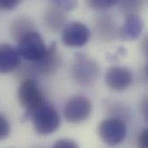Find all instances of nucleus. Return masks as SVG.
<instances>
[{
	"instance_id": "nucleus-6",
	"label": "nucleus",
	"mask_w": 148,
	"mask_h": 148,
	"mask_svg": "<svg viewBox=\"0 0 148 148\" xmlns=\"http://www.w3.org/2000/svg\"><path fill=\"white\" fill-rule=\"evenodd\" d=\"M92 113V103L84 95H75L71 97L66 103L63 114L67 122L79 124L89 118Z\"/></svg>"
},
{
	"instance_id": "nucleus-18",
	"label": "nucleus",
	"mask_w": 148,
	"mask_h": 148,
	"mask_svg": "<svg viewBox=\"0 0 148 148\" xmlns=\"http://www.w3.org/2000/svg\"><path fill=\"white\" fill-rule=\"evenodd\" d=\"M10 133V125L7 118L0 114V141L5 140Z\"/></svg>"
},
{
	"instance_id": "nucleus-1",
	"label": "nucleus",
	"mask_w": 148,
	"mask_h": 148,
	"mask_svg": "<svg viewBox=\"0 0 148 148\" xmlns=\"http://www.w3.org/2000/svg\"><path fill=\"white\" fill-rule=\"evenodd\" d=\"M34 129L42 136H48L58 130L61 125V117L56 108L45 101L30 116Z\"/></svg>"
},
{
	"instance_id": "nucleus-7",
	"label": "nucleus",
	"mask_w": 148,
	"mask_h": 148,
	"mask_svg": "<svg viewBox=\"0 0 148 148\" xmlns=\"http://www.w3.org/2000/svg\"><path fill=\"white\" fill-rule=\"evenodd\" d=\"M62 63V57L56 47V43L53 42L45 50L43 56L37 61L31 62L29 66L31 73L40 75H49L56 73Z\"/></svg>"
},
{
	"instance_id": "nucleus-17",
	"label": "nucleus",
	"mask_w": 148,
	"mask_h": 148,
	"mask_svg": "<svg viewBox=\"0 0 148 148\" xmlns=\"http://www.w3.org/2000/svg\"><path fill=\"white\" fill-rule=\"evenodd\" d=\"M52 4L69 12L76 9L78 5L77 0H50Z\"/></svg>"
},
{
	"instance_id": "nucleus-9",
	"label": "nucleus",
	"mask_w": 148,
	"mask_h": 148,
	"mask_svg": "<svg viewBox=\"0 0 148 148\" xmlns=\"http://www.w3.org/2000/svg\"><path fill=\"white\" fill-rule=\"evenodd\" d=\"M133 80L134 76L131 69L121 66H114L108 69L105 79L108 87L116 92L127 90L132 85Z\"/></svg>"
},
{
	"instance_id": "nucleus-2",
	"label": "nucleus",
	"mask_w": 148,
	"mask_h": 148,
	"mask_svg": "<svg viewBox=\"0 0 148 148\" xmlns=\"http://www.w3.org/2000/svg\"><path fill=\"white\" fill-rule=\"evenodd\" d=\"M20 105L24 108L23 120H29L32 114L46 101L37 84L32 78L24 79L17 91Z\"/></svg>"
},
{
	"instance_id": "nucleus-21",
	"label": "nucleus",
	"mask_w": 148,
	"mask_h": 148,
	"mask_svg": "<svg viewBox=\"0 0 148 148\" xmlns=\"http://www.w3.org/2000/svg\"><path fill=\"white\" fill-rule=\"evenodd\" d=\"M138 146L140 147H148V130H143L138 137Z\"/></svg>"
},
{
	"instance_id": "nucleus-15",
	"label": "nucleus",
	"mask_w": 148,
	"mask_h": 148,
	"mask_svg": "<svg viewBox=\"0 0 148 148\" xmlns=\"http://www.w3.org/2000/svg\"><path fill=\"white\" fill-rule=\"evenodd\" d=\"M115 26L116 25L114 22V19L108 15H103L102 16H100L97 20V29L105 37H108L112 34L113 36L114 35Z\"/></svg>"
},
{
	"instance_id": "nucleus-19",
	"label": "nucleus",
	"mask_w": 148,
	"mask_h": 148,
	"mask_svg": "<svg viewBox=\"0 0 148 148\" xmlns=\"http://www.w3.org/2000/svg\"><path fill=\"white\" fill-rule=\"evenodd\" d=\"M20 3L21 0H0V10L3 11H11L15 10Z\"/></svg>"
},
{
	"instance_id": "nucleus-8",
	"label": "nucleus",
	"mask_w": 148,
	"mask_h": 148,
	"mask_svg": "<svg viewBox=\"0 0 148 148\" xmlns=\"http://www.w3.org/2000/svg\"><path fill=\"white\" fill-rule=\"evenodd\" d=\"M90 38L88 27L78 21H74L62 29V42L64 45L71 48H80L86 45Z\"/></svg>"
},
{
	"instance_id": "nucleus-11",
	"label": "nucleus",
	"mask_w": 148,
	"mask_h": 148,
	"mask_svg": "<svg viewBox=\"0 0 148 148\" xmlns=\"http://www.w3.org/2000/svg\"><path fill=\"white\" fill-rule=\"evenodd\" d=\"M144 29V22L139 15L126 16L125 22L119 30V35L125 41H134L139 38Z\"/></svg>"
},
{
	"instance_id": "nucleus-10",
	"label": "nucleus",
	"mask_w": 148,
	"mask_h": 148,
	"mask_svg": "<svg viewBox=\"0 0 148 148\" xmlns=\"http://www.w3.org/2000/svg\"><path fill=\"white\" fill-rule=\"evenodd\" d=\"M21 56L16 48L8 43L0 45V73L7 74L16 70L21 63Z\"/></svg>"
},
{
	"instance_id": "nucleus-4",
	"label": "nucleus",
	"mask_w": 148,
	"mask_h": 148,
	"mask_svg": "<svg viewBox=\"0 0 148 148\" xmlns=\"http://www.w3.org/2000/svg\"><path fill=\"white\" fill-rule=\"evenodd\" d=\"M16 49L23 59L34 62L43 56L47 48L42 36L37 31L32 30L18 40Z\"/></svg>"
},
{
	"instance_id": "nucleus-13",
	"label": "nucleus",
	"mask_w": 148,
	"mask_h": 148,
	"mask_svg": "<svg viewBox=\"0 0 148 148\" xmlns=\"http://www.w3.org/2000/svg\"><path fill=\"white\" fill-rule=\"evenodd\" d=\"M11 36L17 41L25 34L34 30L33 23L25 16H19L15 18L10 27Z\"/></svg>"
},
{
	"instance_id": "nucleus-20",
	"label": "nucleus",
	"mask_w": 148,
	"mask_h": 148,
	"mask_svg": "<svg viewBox=\"0 0 148 148\" xmlns=\"http://www.w3.org/2000/svg\"><path fill=\"white\" fill-rule=\"evenodd\" d=\"M55 148H76L79 147L78 144L70 139H60L53 145Z\"/></svg>"
},
{
	"instance_id": "nucleus-16",
	"label": "nucleus",
	"mask_w": 148,
	"mask_h": 148,
	"mask_svg": "<svg viewBox=\"0 0 148 148\" xmlns=\"http://www.w3.org/2000/svg\"><path fill=\"white\" fill-rule=\"evenodd\" d=\"M118 0H85L88 8L93 10L102 11L108 10L117 4Z\"/></svg>"
},
{
	"instance_id": "nucleus-14",
	"label": "nucleus",
	"mask_w": 148,
	"mask_h": 148,
	"mask_svg": "<svg viewBox=\"0 0 148 148\" xmlns=\"http://www.w3.org/2000/svg\"><path fill=\"white\" fill-rule=\"evenodd\" d=\"M144 4L145 0H118L116 5H119L121 12L125 16H128L138 15L143 9Z\"/></svg>"
},
{
	"instance_id": "nucleus-3",
	"label": "nucleus",
	"mask_w": 148,
	"mask_h": 148,
	"mask_svg": "<svg viewBox=\"0 0 148 148\" xmlns=\"http://www.w3.org/2000/svg\"><path fill=\"white\" fill-rule=\"evenodd\" d=\"M100 73V65L95 59L82 53L76 54L72 67V75L79 85L83 87L94 85Z\"/></svg>"
},
{
	"instance_id": "nucleus-12",
	"label": "nucleus",
	"mask_w": 148,
	"mask_h": 148,
	"mask_svg": "<svg viewBox=\"0 0 148 148\" xmlns=\"http://www.w3.org/2000/svg\"><path fill=\"white\" fill-rule=\"evenodd\" d=\"M44 22L49 30L53 32L59 31L66 25L67 11L52 4L45 12Z\"/></svg>"
},
{
	"instance_id": "nucleus-5",
	"label": "nucleus",
	"mask_w": 148,
	"mask_h": 148,
	"mask_svg": "<svg viewBox=\"0 0 148 148\" xmlns=\"http://www.w3.org/2000/svg\"><path fill=\"white\" fill-rule=\"evenodd\" d=\"M97 133L101 140L108 146H118L127 137L126 124L118 118H108L98 126Z\"/></svg>"
}]
</instances>
